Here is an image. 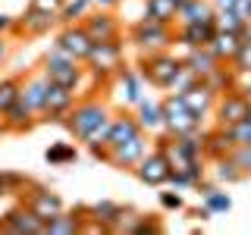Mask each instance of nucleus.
Masks as SVG:
<instances>
[{
	"instance_id": "5701e85b",
	"label": "nucleus",
	"mask_w": 251,
	"mask_h": 235,
	"mask_svg": "<svg viewBox=\"0 0 251 235\" xmlns=\"http://www.w3.org/2000/svg\"><path fill=\"white\" fill-rule=\"evenodd\" d=\"M135 119L145 132H151V135H157V132H163V110H160V100H151L141 94V100L135 104Z\"/></svg>"
},
{
	"instance_id": "58836bf2",
	"label": "nucleus",
	"mask_w": 251,
	"mask_h": 235,
	"mask_svg": "<svg viewBox=\"0 0 251 235\" xmlns=\"http://www.w3.org/2000/svg\"><path fill=\"white\" fill-rule=\"evenodd\" d=\"M229 157L235 160V166L245 172V176H251V147H248V144H235Z\"/></svg>"
},
{
	"instance_id": "4c0bfd02",
	"label": "nucleus",
	"mask_w": 251,
	"mask_h": 235,
	"mask_svg": "<svg viewBox=\"0 0 251 235\" xmlns=\"http://www.w3.org/2000/svg\"><path fill=\"white\" fill-rule=\"evenodd\" d=\"M195 82H198V78H195V72L182 63V66H179V72H176V78L170 82V88H167V91H170V94H182L185 88H192Z\"/></svg>"
},
{
	"instance_id": "dca6fc26",
	"label": "nucleus",
	"mask_w": 251,
	"mask_h": 235,
	"mask_svg": "<svg viewBox=\"0 0 251 235\" xmlns=\"http://www.w3.org/2000/svg\"><path fill=\"white\" fill-rule=\"evenodd\" d=\"M57 13H44V10H35L28 6L25 13L16 19V31H25L28 38H41V35H50V28L57 25Z\"/></svg>"
},
{
	"instance_id": "f03ea898",
	"label": "nucleus",
	"mask_w": 251,
	"mask_h": 235,
	"mask_svg": "<svg viewBox=\"0 0 251 235\" xmlns=\"http://www.w3.org/2000/svg\"><path fill=\"white\" fill-rule=\"evenodd\" d=\"M41 75L50 85H60V88H69V91L78 94V88H82V78H85V63H78L75 57H69V53L63 50L57 41H53L50 50L44 53Z\"/></svg>"
},
{
	"instance_id": "c9c22d12",
	"label": "nucleus",
	"mask_w": 251,
	"mask_h": 235,
	"mask_svg": "<svg viewBox=\"0 0 251 235\" xmlns=\"http://www.w3.org/2000/svg\"><path fill=\"white\" fill-rule=\"evenodd\" d=\"M229 66H232L235 75H251V41L242 38V44H239V50H235V57L229 60Z\"/></svg>"
},
{
	"instance_id": "0eeeda50",
	"label": "nucleus",
	"mask_w": 251,
	"mask_h": 235,
	"mask_svg": "<svg viewBox=\"0 0 251 235\" xmlns=\"http://www.w3.org/2000/svg\"><path fill=\"white\" fill-rule=\"evenodd\" d=\"M22 204H25L35 216H41L44 223L53 219L60 210H66V204H63V198L57 191H50L47 185H38V182H28L25 188H22Z\"/></svg>"
},
{
	"instance_id": "412c9836",
	"label": "nucleus",
	"mask_w": 251,
	"mask_h": 235,
	"mask_svg": "<svg viewBox=\"0 0 251 235\" xmlns=\"http://www.w3.org/2000/svg\"><path fill=\"white\" fill-rule=\"evenodd\" d=\"M75 232H85V213H82V207L60 210L53 219H47V223H44V235H75Z\"/></svg>"
},
{
	"instance_id": "79ce46f5",
	"label": "nucleus",
	"mask_w": 251,
	"mask_h": 235,
	"mask_svg": "<svg viewBox=\"0 0 251 235\" xmlns=\"http://www.w3.org/2000/svg\"><path fill=\"white\" fill-rule=\"evenodd\" d=\"M28 6H35V10H44V13H60L63 0H28Z\"/></svg>"
},
{
	"instance_id": "a878e982",
	"label": "nucleus",
	"mask_w": 251,
	"mask_h": 235,
	"mask_svg": "<svg viewBox=\"0 0 251 235\" xmlns=\"http://www.w3.org/2000/svg\"><path fill=\"white\" fill-rule=\"evenodd\" d=\"M182 63L188 69L195 72V78H207L214 69L220 66V60L214 57V53L207 50V47H195V50H185V57H182Z\"/></svg>"
},
{
	"instance_id": "f3484780",
	"label": "nucleus",
	"mask_w": 251,
	"mask_h": 235,
	"mask_svg": "<svg viewBox=\"0 0 251 235\" xmlns=\"http://www.w3.org/2000/svg\"><path fill=\"white\" fill-rule=\"evenodd\" d=\"M141 125H138V119H135V113H113V119H110V132H107V151L110 147H120V144H126V141H132L135 135H141Z\"/></svg>"
},
{
	"instance_id": "aec40b11",
	"label": "nucleus",
	"mask_w": 251,
	"mask_h": 235,
	"mask_svg": "<svg viewBox=\"0 0 251 235\" xmlns=\"http://www.w3.org/2000/svg\"><path fill=\"white\" fill-rule=\"evenodd\" d=\"M235 147V138L229 135V129L217 125V129H204V160H220L229 157Z\"/></svg>"
},
{
	"instance_id": "ea45409f",
	"label": "nucleus",
	"mask_w": 251,
	"mask_h": 235,
	"mask_svg": "<svg viewBox=\"0 0 251 235\" xmlns=\"http://www.w3.org/2000/svg\"><path fill=\"white\" fill-rule=\"evenodd\" d=\"M160 207L163 210H173V213H179V210H185V198L179 191H160Z\"/></svg>"
},
{
	"instance_id": "473e14b6",
	"label": "nucleus",
	"mask_w": 251,
	"mask_h": 235,
	"mask_svg": "<svg viewBox=\"0 0 251 235\" xmlns=\"http://www.w3.org/2000/svg\"><path fill=\"white\" fill-rule=\"evenodd\" d=\"M88 6H91V0H63L57 19L63 22V25H69V22H82L85 13H88Z\"/></svg>"
},
{
	"instance_id": "1a4fd4ad",
	"label": "nucleus",
	"mask_w": 251,
	"mask_h": 235,
	"mask_svg": "<svg viewBox=\"0 0 251 235\" xmlns=\"http://www.w3.org/2000/svg\"><path fill=\"white\" fill-rule=\"evenodd\" d=\"M214 116H217V125H223V129H229V125H235L239 119L248 116V97L239 91V85L229 88V91H223V94H217Z\"/></svg>"
},
{
	"instance_id": "a18cd8bd",
	"label": "nucleus",
	"mask_w": 251,
	"mask_h": 235,
	"mask_svg": "<svg viewBox=\"0 0 251 235\" xmlns=\"http://www.w3.org/2000/svg\"><path fill=\"white\" fill-rule=\"evenodd\" d=\"M91 3H98V10H113L120 0H91Z\"/></svg>"
},
{
	"instance_id": "c03bdc74",
	"label": "nucleus",
	"mask_w": 251,
	"mask_h": 235,
	"mask_svg": "<svg viewBox=\"0 0 251 235\" xmlns=\"http://www.w3.org/2000/svg\"><path fill=\"white\" fill-rule=\"evenodd\" d=\"M6 31H16V19L0 13V35H6Z\"/></svg>"
},
{
	"instance_id": "393cba45",
	"label": "nucleus",
	"mask_w": 251,
	"mask_h": 235,
	"mask_svg": "<svg viewBox=\"0 0 251 235\" xmlns=\"http://www.w3.org/2000/svg\"><path fill=\"white\" fill-rule=\"evenodd\" d=\"M44 94H47V78L41 72H35V75H28L25 82L19 85V97L25 100V104L38 113V119H41V107H44Z\"/></svg>"
},
{
	"instance_id": "e433bc0d",
	"label": "nucleus",
	"mask_w": 251,
	"mask_h": 235,
	"mask_svg": "<svg viewBox=\"0 0 251 235\" xmlns=\"http://www.w3.org/2000/svg\"><path fill=\"white\" fill-rule=\"evenodd\" d=\"M214 28L217 31H242L245 22L235 16V10H214Z\"/></svg>"
},
{
	"instance_id": "39448f33",
	"label": "nucleus",
	"mask_w": 251,
	"mask_h": 235,
	"mask_svg": "<svg viewBox=\"0 0 251 235\" xmlns=\"http://www.w3.org/2000/svg\"><path fill=\"white\" fill-rule=\"evenodd\" d=\"M85 69L100 82H110L123 69V41H94Z\"/></svg>"
},
{
	"instance_id": "f257e3e1",
	"label": "nucleus",
	"mask_w": 251,
	"mask_h": 235,
	"mask_svg": "<svg viewBox=\"0 0 251 235\" xmlns=\"http://www.w3.org/2000/svg\"><path fill=\"white\" fill-rule=\"evenodd\" d=\"M110 119H113V110L107 107V100L91 97V100H82V104H75L69 110L63 125L73 132L75 141H82L88 151H94V147H107Z\"/></svg>"
},
{
	"instance_id": "7c9ffc66",
	"label": "nucleus",
	"mask_w": 251,
	"mask_h": 235,
	"mask_svg": "<svg viewBox=\"0 0 251 235\" xmlns=\"http://www.w3.org/2000/svg\"><path fill=\"white\" fill-rule=\"evenodd\" d=\"M201 82H207V85H210V88H214L217 94H223V91H229V88H235V85H239V75L232 72V66H229V63H220L214 72H210L207 78H201Z\"/></svg>"
},
{
	"instance_id": "f704fd0d",
	"label": "nucleus",
	"mask_w": 251,
	"mask_h": 235,
	"mask_svg": "<svg viewBox=\"0 0 251 235\" xmlns=\"http://www.w3.org/2000/svg\"><path fill=\"white\" fill-rule=\"evenodd\" d=\"M31 182V179H25L22 172H10V169H0V198L3 194H16V191H22Z\"/></svg>"
},
{
	"instance_id": "9d476101",
	"label": "nucleus",
	"mask_w": 251,
	"mask_h": 235,
	"mask_svg": "<svg viewBox=\"0 0 251 235\" xmlns=\"http://www.w3.org/2000/svg\"><path fill=\"white\" fill-rule=\"evenodd\" d=\"M75 107V91L60 88V85L47 82V94H44V107H41V122H60L66 119V113Z\"/></svg>"
},
{
	"instance_id": "4be33fe9",
	"label": "nucleus",
	"mask_w": 251,
	"mask_h": 235,
	"mask_svg": "<svg viewBox=\"0 0 251 235\" xmlns=\"http://www.w3.org/2000/svg\"><path fill=\"white\" fill-rule=\"evenodd\" d=\"M0 119H3V129H10V132H28L35 122H41V119H38V113H35V110H31L22 97H16L13 107L6 110Z\"/></svg>"
},
{
	"instance_id": "37998d69",
	"label": "nucleus",
	"mask_w": 251,
	"mask_h": 235,
	"mask_svg": "<svg viewBox=\"0 0 251 235\" xmlns=\"http://www.w3.org/2000/svg\"><path fill=\"white\" fill-rule=\"evenodd\" d=\"M232 10H235V16H239L242 22H248L251 19V0H235Z\"/></svg>"
},
{
	"instance_id": "de8ad7c7",
	"label": "nucleus",
	"mask_w": 251,
	"mask_h": 235,
	"mask_svg": "<svg viewBox=\"0 0 251 235\" xmlns=\"http://www.w3.org/2000/svg\"><path fill=\"white\" fill-rule=\"evenodd\" d=\"M242 38H245V41H251V19L245 22V28H242Z\"/></svg>"
},
{
	"instance_id": "4468645a",
	"label": "nucleus",
	"mask_w": 251,
	"mask_h": 235,
	"mask_svg": "<svg viewBox=\"0 0 251 235\" xmlns=\"http://www.w3.org/2000/svg\"><path fill=\"white\" fill-rule=\"evenodd\" d=\"M57 44L69 53V57H75L78 63H85V60H88V53H91V44L94 41L88 38V31H85L82 22H69V25H63V31L57 35Z\"/></svg>"
},
{
	"instance_id": "423d86ee",
	"label": "nucleus",
	"mask_w": 251,
	"mask_h": 235,
	"mask_svg": "<svg viewBox=\"0 0 251 235\" xmlns=\"http://www.w3.org/2000/svg\"><path fill=\"white\" fill-rule=\"evenodd\" d=\"M160 110H163V132L173 135V138H176V135H185V132L201 129V119L182 104V97H179V94H170L167 91V97L160 100Z\"/></svg>"
},
{
	"instance_id": "09e8293b",
	"label": "nucleus",
	"mask_w": 251,
	"mask_h": 235,
	"mask_svg": "<svg viewBox=\"0 0 251 235\" xmlns=\"http://www.w3.org/2000/svg\"><path fill=\"white\" fill-rule=\"evenodd\" d=\"M248 119H251V107H248Z\"/></svg>"
},
{
	"instance_id": "f8f14e48",
	"label": "nucleus",
	"mask_w": 251,
	"mask_h": 235,
	"mask_svg": "<svg viewBox=\"0 0 251 235\" xmlns=\"http://www.w3.org/2000/svg\"><path fill=\"white\" fill-rule=\"evenodd\" d=\"M0 232H10V235H44V219L35 216L25 204L13 207L10 213L0 219Z\"/></svg>"
},
{
	"instance_id": "c85d7f7f",
	"label": "nucleus",
	"mask_w": 251,
	"mask_h": 235,
	"mask_svg": "<svg viewBox=\"0 0 251 235\" xmlns=\"http://www.w3.org/2000/svg\"><path fill=\"white\" fill-rule=\"evenodd\" d=\"M182 6V0H145V16H151L157 22L176 25V13Z\"/></svg>"
},
{
	"instance_id": "a211bd4d",
	"label": "nucleus",
	"mask_w": 251,
	"mask_h": 235,
	"mask_svg": "<svg viewBox=\"0 0 251 235\" xmlns=\"http://www.w3.org/2000/svg\"><path fill=\"white\" fill-rule=\"evenodd\" d=\"M110 82H113L116 97H120V104H123V107H135L138 100H141V75H138V69L123 66L120 72L110 78Z\"/></svg>"
},
{
	"instance_id": "6ab92c4d",
	"label": "nucleus",
	"mask_w": 251,
	"mask_h": 235,
	"mask_svg": "<svg viewBox=\"0 0 251 235\" xmlns=\"http://www.w3.org/2000/svg\"><path fill=\"white\" fill-rule=\"evenodd\" d=\"M214 22H185V25H176V44H182L185 50H195V47H207V41L214 38Z\"/></svg>"
},
{
	"instance_id": "ddd939ff",
	"label": "nucleus",
	"mask_w": 251,
	"mask_h": 235,
	"mask_svg": "<svg viewBox=\"0 0 251 235\" xmlns=\"http://www.w3.org/2000/svg\"><path fill=\"white\" fill-rule=\"evenodd\" d=\"M82 25L85 31H88V38L91 41H120V19L113 16V10H98V13H85V19H82Z\"/></svg>"
},
{
	"instance_id": "7ed1b4c3",
	"label": "nucleus",
	"mask_w": 251,
	"mask_h": 235,
	"mask_svg": "<svg viewBox=\"0 0 251 235\" xmlns=\"http://www.w3.org/2000/svg\"><path fill=\"white\" fill-rule=\"evenodd\" d=\"M132 47L138 53H154V50H170L176 44V25H167V22H157L151 16H141V19L132 25L129 31Z\"/></svg>"
},
{
	"instance_id": "bb28decb",
	"label": "nucleus",
	"mask_w": 251,
	"mask_h": 235,
	"mask_svg": "<svg viewBox=\"0 0 251 235\" xmlns=\"http://www.w3.org/2000/svg\"><path fill=\"white\" fill-rule=\"evenodd\" d=\"M185 22H214V3L207 0H182L176 13V25H185Z\"/></svg>"
},
{
	"instance_id": "c756f323",
	"label": "nucleus",
	"mask_w": 251,
	"mask_h": 235,
	"mask_svg": "<svg viewBox=\"0 0 251 235\" xmlns=\"http://www.w3.org/2000/svg\"><path fill=\"white\" fill-rule=\"evenodd\" d=\"M75 157H78V151H75L73 141H53L44 151V160L50 166H69V163H75Z\"/></svg>"
},
{
	"instance_id": "72a5a7b5",
	"label": "nucleus",
	"mask_w": 251,
	"mask_h": 235,
	"mask_svg": "<svg viewBox=\"0 0 251 235\" xmlns=\"http://www.w3.org/2000/svg\"><path fill=\"white\" fill-rule=\"evenodd\" d=\"M19 85H22V78H16V75L0 78V116H3L6 110L13 107V100L19 97Z\"/></svg>"
},
{
	"instance_id": "8fccbe9b",
	"label": "nucleus",
	"mask_w": 251,
	"mask_h": 235,
	"mask_svg": "<svg viewBox=\"0 0 251 235\" xmlns=\"http://www.w3.org/2000/svg\"><path fill=\"white\" fill-rule=\"evenodd\" d=\"M0 135H3V125H0Z\"/></svg>"
},
{
	"instance_id": "6e6552de",
	"label": "nucleus",
	"mask_w": 251,
	"mask_h": 235,
	"mask_svg": "<svg viewBox=\"0 0 251 235\" xmlns=\"http://www.w3.org/2000/svg\"><path fill=\"white\" fill-rule=\"evenodd\" d=\"M132 172H135V179L141 185L160 188V185H167V179H170V163H167V157H163V151L148 147V154L132 166Z\"/></svg>"
},
{
	"instance_id": "2f4dec72",
	"label": "nucleus",
	"mask_w": 251,
	"mask_h": 235,
	"mask_svg": "<svg viewBox=\"0 0 251 235\" xmlns=\"http://www.w3.org/2000/svg\"><path fill=\"white\" fill-rule=\"evenodd\" d=\"M210 163H214V179H217V182L235 185V182H242V179H245V172L235 166L232 157H220V160H210Z\"/></svg>"
},
{
	"instance_id": "b1692460",
	"label": "nucleus",
	"mask_w": 251,
	"mask_h": 235,
	"mask_svg": "<svg viewBox=\"0 0 251 235\" xmlns=\"http://www.w3.org/2000/svg\"><path fill=\"white\" fill-rule=\"evenodd\" d=\"M242 44V31H214V38L207 41V50L214 53L220 63H229Z\"/></svg>"
},
{
	"instance_id": "a19ab883",
	"label": "nucleus",
	"mask_w": 251,
	"mask_h": 235,
	"mask_svg": "<svg viewBox=\"0 0 251 235\" xmlns=\"http://www.w3.org/2000/svg\"><path fill=\"white\" fill-rule=\"evenodd\" d=\"M229 135L235 138V144H248V141H251V119H248V116L239 119L235 125H229Z\"/></svg>"
},
{
	"instance_id": "20e7f679",
	"label": "nucleus",
	"mask_w": 251,
	"mask_h": 235,
	"mask_svg": "<svg viewBox=\"0 0 251 235\" xmlns=\"http://www.w3.org/2000/svg\"><path fill=\"white\" fill-rule=\"evenodd\" d=\"M179 66H182V57L173 50H154V53H141L138 60V75L145 82H151L154 88H170V82L176 78Z\"/></svg>"
},
{
	"instance_id": "cd10ccee",
	"label": "nucleus",
	"mask_w": 251,
	"mask_h": 235,
	"mask_svg": "<svg viewBox=\"0 0 251 235\" xmlns=\"http://www.w3.org/2000/svg\"><path fill=\"white\" fill-rule=\"evenodd\" d=\"M198 188H201V207H207L214 216L229 213V210H232V198H229V194H226L220 185H207V182H201Z\"/></svg>"
},
{
	"instance_id": "9b49d317",
	"label": "nucleus",
	"mask_w": 251,
	"mask_h": 235,
	"mask_svg": "<svg viewBox=\"0 0 251 235\" xmlns=\"http://www.w3.org/2000/svg\"><path fill=\"white\" fill-rule=\"evenodd\" d=\"M148 147H151V141H148V132H141V135H135L132 141H126V144L110 147L104 163H110V166H116V169H129V172H132V166H135L141 157L148 154Z\"/></svg>"
},
{
	"instance_id": "2eb2a0df",
	"label": "nucleus",
	"mask_w": 251,
	"mask_h": 235,
	"mask_svg": "<svg viewBox=\"0 0 251 235\" xmlns=\"http://www.w3.org/2000/svg\"><path fill=\"white\" fill-rule=\"evenodd\" d=\"M179 97H182V104L192 110L195 116H198V119H204V116H210L214 113V104H217V91L210 88L207 82H195L192 88H185L182 94H179Z\"/></svg>"
},
{
	"instance_id": "49530a36",
	"label": "nucleus",
	"mask_w": 251,
	"mask_h": 235,
	"mask_svg": "<svg viewBox=\"0 0 251 235\" xmlns=\"http://www.w3.org/2000/svg\"><path fill=\"white\" fill-rule=\"evenodd\" d=\"M6 53H10V44H6V35H0V63L6 60Z\"/></svg>"
}]
</instances>
